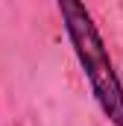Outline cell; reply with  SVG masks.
Returning a JSON list of instances; mask_svg holds the SVG:
<instances>
[{"label":"cell","instance_id":"cell-1","mask_svg":"<svg viewBox=\"0 0 123 126\" xmlns=\"http://www.w3.org/2000/svg\"><path fill=\"white\" fill-rule=\"evenodd\" d=\"M56 6L97 109L111 126H123V82L100 35V27L94 24V15L88 12L85 0H56Z\"/></svg>","mask_w":123,"mask_h":126}]
</instances>
